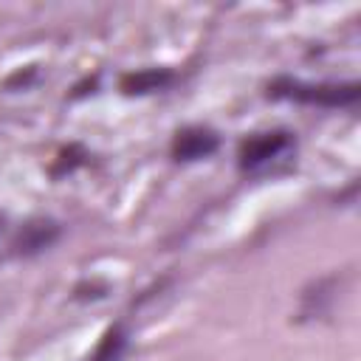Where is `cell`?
I'll use <instances>...</instances> for the list:
<instances>
[{
    "label": "cell",
    "mask_w": 361,
    "mask_h": 361,
    "mask_svg": "<svg viewBox=\"0 0 361 361\" xmlns=\"http://www.w3.org/2000/svg\"><path fill=\"white\" fill-rule=\"evenodd\" d=\"M268 96L322 110H338V107H355L361 87L358 82H302L293 76H276L268 82Z\"/></svg>",
    "instance_id": "6da1fadb"
},
{
    "label": "cell",
    "mask_w": 361,
    "mask_h": 361,
    "mask_svg": "<svg viewBox=\"0 0 361 361\" xmlns=\"http://www.w3.org/2000/svg\"><path fill=\"white\" fill-rule=\"evenodd\" d=\"M296 152V138L288 130H265L243 138L237 149V166L245 175H265L288 164Z\"/></svg>",
    "instance_id": "7a4b0ae2"
},
{
    "label": "cell",
    "mask_w": 361,
    "mask_h": 361,
    "mask_svg": "<svg viewBox=\"0 0 361 361\" xmlns=\"http://www.w3.org/2000/svg\"><path fill=\"white\" fill-rule=\"evenodd\" d=\"M217 149H220V135L212 127H203V124L180 127L175 133L172 144H169V155L178 164H195V161L212 158Z\"/></svg>",
    "instance_id": "3957f363"
},
{
    "label": "cell",
    "mask_w": 361,
    "mask_h": 361,
    "mask_svg": "<svg viewBox=\"0 0 361 361\" xmlns=\"http://www.w3.org/2000/svg\"><path fill=\"white\" fill-rule=\"evenodd\" d=\"M56 237H59V223L39 217V220H28L25 226H20L17 237L11 240V248L20 257H31V254H39L48 245H54Z\"/></svg>",
    "instance_id": "277c9868"
},
{
    "label": "cell",
    "mask_w": 361,
    "mask_h": 361,
    "mask_svg": "<svg viewBox=\"0 0 361 361\" xmlns=\"http://www.w3.org/2000/svg\"><path fill=\"white\" fill-rule=\"evenodd\" d=\"M175 82V73L166 68H144V71H133L124 73L118 87L127 96H144V93H155V90H166Z\"/></svg>",
    "instance_id": "5b68a950"
},
{
    "label": "cell",
    "mask_w": 361,
    "mask_h": 361,
    "mask_svg": "<svg viewBox=\"0 0 361 361\" xmlns=\"http://www.w3.org/2000/svg\"><path fill=\"white\" fill-rule=\"evenodd\" d=\"M127 347H130V333H127L124 322H116L113 327H107V333L102 336V341L96 344V350L87 361H121Z\"/></svg>",
    "instance_id": "8992f818"
},
{
    "label": "cell",
    "mask_w": 361,
    "mask_h": 361,
    "mask_svg": "<svg viewBox=\"0 0 361 361\" xmlns=\"http://www.w3.org/2000/svg\"><path fill=\"white\" fill-rule=\"evenodd\" d=\"M0 231H3V217H0Z\"/></svg>",
    "instance_id": "52a82bcc"
}]
</instances>
